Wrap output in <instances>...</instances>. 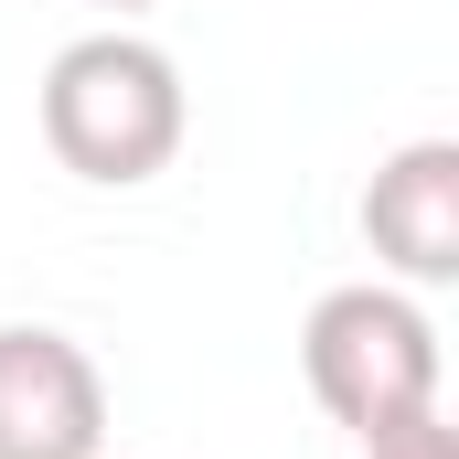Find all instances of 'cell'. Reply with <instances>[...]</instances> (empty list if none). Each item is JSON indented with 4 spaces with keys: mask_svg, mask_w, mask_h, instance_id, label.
<instances>
[{
    "mask_svg": "<svg viewBox=\"0 0 459 459\" xmlns=\"http://www.w3.org/2000/svg\"><path fill=\"white\" fill-rule=\"evenodd\" d=\"M43 150L75 182H150L182 150V75L139 32H86L43 65Z\"/></svg>",
    "mask_w": 459,
    "mask_h": 459,
    "instance_id": "cell-1",
    "label": "cell"
},
{
    "mask_svg": "<svg viewBox=\"0 0 459 459\" xmlns=\"http://www.w3.org/2000/svg\"><path fill=\"white\" fill-rule=\"evenodd\" d=\"M299 374L310 395L332 406V428L374 438V428H406L438 406V332L406 289H321L310 321H299Z\"/></svg>",
    "mask_w": 459,
    "mask_h": 459,
    "instance_id": "cell-2",
    "label": "cell"
},
{
    "mask_svg": "<svg viewBox=\"0 0 459 459\" xmlns=\"http://www.w3.org/2000/svg\"><path fill=\"white\" fill-rule=\"evenodd\" d=\"M108 438V385L86 342L11 321L0 332V459H97Z\"/></svg>",
    "mask_w": 459,
    "mask_h": 459,
    "instance_id": "cell-3",
    "label": "cell"
},
{
    "mask_svg": "<svg viewBox=\"0 0 459 459\" xmlns=\"http://www.w3.org/2000/svg\"><path fill=\"white\" fill-rule=\"evenodd\" d=\"M363 235L395 278H459V139H406L363 182Z\"/></svg>",
    "mask_w": 459,
    "mask_h": 459,
    "instance_id": "cell-4",
    "label": "cell"
},
{
    "mask_svg": "<svg viewBox=\"0 0 459 459\" xmlns=\"http://www.w3.org/2000/svg\"><path fill=\"white\" fill-rule=\"evenodd\" d=\"M363 459H459V428L428 406V417H406V428H374V438H363Z\"/></svg>",
    "mask_w": 459,
    "mask_h": 459,
    "instance_id": "cell-5",
    "label": "cell"
},
{
    "mask_svg": "<svg viewBox=\"0 0 459 459\" xmlns=\"http://www.w3.org/2000/svg\"><path fill=\"white\" fill-rule=\"evenodd\" d=\"M108 11H139V0H108Z\"/></svg>",
    "mask_w": 459,
    "mask_h": 459,
    "instance_id": "cell-6",
    "label": "cell"
}]
</instances>
